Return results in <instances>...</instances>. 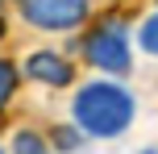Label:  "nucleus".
<instances>
[{"label":"nucleus","instance_id":"obj_2","mask_svg":"<svg viewBox=\"0 0 158 154\" xmlns=\"http://www.w3.org/2000/svg\"><path fill=\"white\" fill-rule=\"evenodd\" d=\"M79 54H83L87 67L104 75H129L133 71V46H129V29L125 21H100L79 38Z\"/></svg>","mask_w":158,"mask_h":154},{"label":"nucleus","instance_id":"obj_1","mask_svg":"<svg viewBox=\"0 0 158 154\" xmlns=\"http://www.w3.org/2000/svg\"><path fill=\"white\" fill-rule=\"evenodd\" d=\"M71 117H75V125L87 138L112 142V138H125L129 133V125L137 117V100L117 79H87L71 100Z\"/></svg>","mask_w":158,"mask_h":154},{"label":"nucleus","instance_id":"obj_4","mask_svg":"<svg viewBox=\"0 0 158 154\" xmlns=\"http://www.w3.org/2000/svg\"><path fill=\"white\" fill-rule=\"evenodd\" d=\"M25 79L42 83V88H67V83L75 79V67L71 58H63L58 50H33L29 58H25Z\"/></svg>","mask_w":158,"mask_h":154},{"label":"nucleus","instance_id":"obj_3","mask_svg":"<svg viewBox=\"0 0 158 154\" xmlns=\"http://www.w3.org/2000/svg\"><path fill=\"white\" fill-rule=\"evenodd\" d=\"M17 8L33 29H50V33L79 29L87 21V13H92L87 0H17Z\"/></svg>","mask_w":158,"mask_h":154},{"label":"nucleus","instance_id":"obj_8","mask_svg":"<svg viewBox=\"0 0 158 154\" xmlns=\"http://www.w3.org/2000/svg\"><path fill=\"white\" fill-rule=\"evenodd\" d=\"M54 146L58 150H79V146H83V129H79V125H75V129L58 125V129H54Z\"/></svg>","mask_w":158,"mask_h":154},{"label":"nucleus","instance_id":"obj_7","mask_svg":"<svg viewBox=\"0 0 158 154\" xmlns=\"http://www.w3.org/2000/svg\"><path fill=\"white\" fill-rule=\"evenodd\" d=\"M13 150L17 154H42L46 142H42V133H33V129H17L13 133Z\"/></svg>","mask_w":158,"mask_h":154},{"label":"nucleus","instance_id":"obj_5","mask_svg":"<svg viewBox=\"0 0 158 154\" xmlns=\"http://www.w3.org/2000/svg\"><path fill=\"white\" fill-rule=\"evenodd\" d=\"M25 71H17L13 63H4L0 58V113H4V104L13 100V92H17V79H21Z\"/></svg>","mask_w":158,"mask_h":154},{"label":"nucleus","instance_id":"obj_9","mask_svg":"<svg viewBox=\"0 0 158 154\" xmlns=\"http://www.w3.org/2000/svg\"><path fill=\"white\" fill-rule=\"evenodd\" d=\"M4 33H8V21H4V13H0V38H4Z\"/></svg>","mask_w":158,"mask_h":154},{"label":"nucleus","instance_id":"obj_6","mask_svg":"<svg viewBox=\"0 0 158 154\" xmlns=\"http://www.w3.org/2000/svg\"><path fill=\"white\" fill-rule=\"evenodd\" d=\"M137 46H142L146 54L158 58V13H150V17L142 21V29H137Z\"/></svg>","mask_w":158,"mask_h":154}]
</instances>
